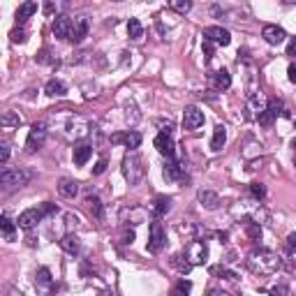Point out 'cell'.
<instances>
[{
	"mask_svg": "<svg viewBox=\"0 0 296 296\" xmlns=\"http://www.w3.org/2000/svg\"><path fill=\"white\" fill-rule=\"evenodd\" d=\"M104 171H106V160H100L93 167V176H100V174H104Z\"/></svg>",
	"mask_w": 296,
	"mask_h": 296,
	"instance_id": "cell-43",
	"label": "cell"
},
{
	"mask_svg": "<svg viewBox=\"0 0 296 296\" xmlns=\"http://www.w3.org/2000/svg\"><path fill=\"white\" fill-rule=\"evenodd\" d=\"M0 229H3V236H5L7 241H14V234H16V225L10 220L7 216L0 218Z\"/></svg>",
	"mask_w": 296,
	"mask_h": 296,
	"instance_id": "cell-27",
	"label": "cell"
},
{
	"mask_svg": "<svg viewBox=\"0 0 296 296\" xmlns=\"http://www.w3.org/2000/svg\"><path fill=\"white\" fill-rule=\"evenodd\" d=\"M28 181H31V171H23V169H3V174H0V183H3L7 190L21 187Z\"/></svg>",
	"mask_w": 296,
	"mask_h": 296,
	"instance_id": "cell-3",
	"label": "cell"
},
{
	"mask_svg": "<svg viewBox=\"0 0 296 296\" xmlns=\"http://www.w3.org/2000/svg\"><path fill=\"white\" fill-rule=\"evenodd\" d=\"M86 208H88V213H91L93 218L102 220V201H100V197H95V195L86 197Z\"/></svg>",
	"mask_w": 296,
	"mask_h": 296,
	"instance_id": "cell-23",
	"label": "cell"
},
{
	"mask_svg": "<svg viewBox=\"0 0 296 296\" xmlns=\"http://www.w3.org/2000/svg\"><path fill=\"white\" fill-rule=\"evenodd\" d=\"M246 231H248V236H250L252 241L261 238V227H259V222H248V225H246Z\"/></svg>",
	"mask_w": 296,
	"mask_h": 296,
	"instance_id": "cell-36",
	"label": "cell"
},
{
	"mask_svg": "<svg viewBox=\"0 0 296 296\" xmlns=\"http://www.w3.org/2000/svg\"><path fill=\"white\" fill-rule=\"evenodd\" d=\"M169 208H171V199L169 197H155V201H153V216L155 218H162V216H167L169 213Z\"/></svg>",
	"mask_w": 296,
	"mask_h": 296,
	"instance_id": "cell-20",
	"label": "cell"
},
{
	"mask_svg": "<svg viewBox=\"0 0 296 296\" xmlns=\"http://www.w3.org/2000/svg\"><path fill=\"white\" fill-rule=\"evenodd\" d=\"M0 125L5 127V130L19 127V125H21V116L14 114V111H5V114H3V118H0Z\"/></svg>",
	"mask_w": 296,
	"mask_h": 296,
	"instance_id": "cell-26",
	"label": "cell"
},
{
	"mask_svg": "<svg viewBox=\"0 0 296 296\" xmlns=\"http://www.w3.org/2000/svg\"><path fill=\"white\" fill-rule=\"evenodd\" d=\"M287 76H289L291 84H296V63H291V65L287 67Z\"/></svg>",
	"mask_w": 296,
	"mask_h": 296,
	"instance_id": "cell-45",
	"label": "cell"
},
{
	"mask_svg": "<svg viewBox=\"0 0 296 296\" xmlns=\"http://www.w3.org/2000/svg\"><path fill=\"white\" fill-rule=\"evenodd\" d=\"M183 255L187 257V261H190L192 266H199V264H204L206 257H208V246H206V241H201V238H195V241L185 248Z\"/></svg>",
	"mask_w": 296,
	"mask_h": 296,
	"instance_id": "cell-4",
	"label": "cell"
},
{
	"mask_svg": "<svg viewBox=\"0 0 296 296\" xmlns=\"http://www.w3.org/2000/svg\"><path fill=\"white\" fill-rule=\"evenodd\" d=\"M7 160H10V146H0V162L5 165Z\"/></svg>",
	"mask_w": 296,
	"mask_h": 296,
	"instance_id": "cell-44",
	"label": "cell"
},
{
	"mask_svg": "<svg viewBox=\"0 0 296 296\" xmlns=\"http://www.w3.org/2000/svg\"><path fill=\"white\" fill-rule=\"evenodd\" d=\"M127 218H130L132 225H139V222H146L148 213H146V208H141V206H134V208H123V211H121V220L125 222ZM130 222H127V225H130Z\"/></svg>",
	"mask_w": 296,
	"mask_h": 296,
	"instance_id": "cell-15",
	"label": "cell"
},
{
	"mask_svg": "<svg viewBox=\"0 0 296 296\" xmlns=\"http://www.w3.org/2000/svg\"><path fill=\"white\" fill-rule=\"evenodd\" d=\"M201 51H204L206 61H211V58H213V42L211 40H204V42H201Z\"/></svg>",
	"mask_w": 296,
	"mask_h": 296,
	"instance_id": "cell-39",
	"label": "cell"
},
{
	"mask_svg": "<svg viewBox=\"0 0 296 296\" xmlns=\"http://www.w3.org/2000/svg\"><path fill=\"white\" fill-rule=\"evenodd\" d=\"M199 204L204 206V208H208V211H216L218 206H220V197L211 190H201L199 192Z\"/></svg>",
	"mask_w": 296,
	"mask_h": 296,
	"instance_id": "cell-19",
	"label": "cell"
},
{
	"mask_svg": "<svg viewBox=\"0 0 296 296\" xmlns=\"http://www.w3.org/2000/svg\"><path fill=\"white\" fill-rule=\"evenodd\" d=\"M171 10L181 12V14H185V12L192 10V3L190 0H171Z\"/></svg>",
	"mask_w": 296,
	"mask_h": 296,
	"instance_id": "cell-35",
	"label": "cell"
},
{
	"mask_svg": "<svg viewBox=\"0 0 296 296\" xmlns=\"http://www.w3.org/2000/svg\"><path fill=\"white\" fill-rule=\"evenodd\" d=\"M61 248L67 252V255H76L79 252V238L74 234H67L61 238Z\"/></svg>",
	"mask_w": 296,
	"mask_h": 296,
	"instance_id": "cell-25",
	"label": "cell"
},
{
	"mask_svg": "<svg viewBox=\"0 0 296 296\" xmlns=\"http://www.w3.org/2000/svg\"><path fill=\"white\" fill-rule=\"evenodd\" d=\"M261 37H264V42L266 44H271V46H278L280 42H285V37H287V33L282 31L280 25H264L261 28Z\"/></svg>",
	"mask_w": 296,
	"mask_h": 296,
	"instance_id": "cell-11",
	"label": "cell"
},
{
	"mask_svg": "<svg viewBox=\"0 0 296 296\" xmlns=\"http://www.w3.org/2000/svg\"><path fill=\"white\" fill-rule=\"evenodd\" d=\"M211 276L220 278V280H236V273L229 271L227 266H211Z\"/></svg>",
	"mask_w": 296,
	"mask_h": 296,
	"instance_id": "cell-31",
	"label": "cell"
},
{
	"mask_svg": "<svg viewBox=\"0 0 296 296\" xmlns=\"http://www.w3.org/2000/svg\"><path fill=\"white\" fill-rule=\"evenodd\" d=\"M171 264H174L176 268H178V273H183V276L190 273V268H192V264L187 261L185 255H174V257H171Z\"/></svg>",
	"mask_w": 296,
	"mask_h": 296,
	"instance_id": "cell-30",
	"label": "cell"
},
{
	"mask_svg": "<svg viewBox=\"0 0 296 296\" xmlns=\"http://www.w3.org/2000/svg\"><path fill=\"white\" fill-rule=\"evenodd\" d=\"M204 125V111L197 106H185L183 111V127L185 130H199Z\"/></svg>",
	"mask_w": 296,
	"mask_h": 296,
	"instance_id": "cell-8",
	"label": "cell"
},
{
	"mask_svg": "<svg viewBox=\"0 0 296 296\" xmlns=\"http://www.w3.org/2000/svg\"><path fill=\"white\" fill-rule=\"evenodd\" d=\"M162 176H165V181H178L183 176V167L178 165V162L171 157V160H167V165H165V169H162Z\"/></svg>",
	"mask_w": 296,
	"mask_h": 296,
	"instance_id": "cell-16",
	"label": "cell"
},
{
	"mask_svg": "<svg viewBox=\"0 0 296 296\" xmlns=\"http://www.w3.org/2000/svg\"><path fill=\"white\" fill-rule=\"evenodd\" d=\"M287 250H289V255H296V231L287 236Z\"/></svg>",
	"mask_w": 296,
	"mask_h": 296,
	"instance_id": "cell-40",
	"label": "cell"
},
{
	"mask_svg": "<svg viewBox=\"0 0 296 296\" xmlns=\"http://www.w3.org/2000/svg\"><path fill=\"white\" fill-rule=\"evenodd\" d=\"M204 40H211L213 44H220V46H227L231 42V35L227 28H222V25H208L204 31Z\"/></svg>",
	"mask_w": 296,
	"mask_h": 296,
	"instance_id": "cell-9",
	"label": "cell"
},
{
	"mask_svg": "<svg viewBox=\"0 0 296 296\" xmlns=\"http://www.w3.org/2000/svg\"><path fill=\"white\" fill-rule=\"evenodd\" d=\"M44 93H46L49 97H63V95L67 93V86L63 84L61 79H51V81H46Z\"/></svg>",
	"mask_w": 296,
	"mask_h": 296,
	"instance_id": "cell-18",
	"label": "cell"
},
{
	"mask_svg": "<svg viewBox=\"0 0 296 296\" xmlns=\"http://www.w3.org/2000/svg\"><path fill=\"white\" fill-rule=\"evenodd\" d=\"M248 268H250L255 276H271V273L278 271L280 266V257L273 250H266V248H257L248 255Z\"/></svg>",
	"mask_w": 296,
	"mask_h": 296,
	"instance_id": "cell-1",
	"label": "cell"
},
{
	"mask_svg": "<svg viewBox=\"0 0 296 296\" xmlns=\"http://www.w3.org/2000/svg\"><path fill=\"white\" fill-rule=\"evenodd\" d=\"M271 296H289V287L285 285V282H278V285L271 287V291H268Z\"/></svg>",
	"mask_w": 296,
	"mask_h": 296,
	"instance_id": "cell-37",
	"label": "cell"
},
{
	"mask_svg": "<svg viewBox=\"0 0 296 296\" xmlns=\"http://www.w3.org/2000/svg\"><path fill=\"white\" fill-rule=\"evenodd\" d=\"M225 141H227V130H225L222 125H218V127H216V132H213L211 148H213V151H220L222 146H225Z\"/></svg>",
	"mask_w": 296,
	"mask_h": 296,
	"instance_id": "cell-28",
	"label": "cell"
},
{
	"mask_svg": "<svg viewBox=\"0 0 296 296\" xmlns=\"http://www.w3.org/2000/svg\"><path fill=\"white\" fill-rule=\"evenodd\" d=\"M72 23H74V21H72L70 16L61 14V16H56L53 25H51V31H53V35L58 37V40H70V33H72Z\"/></svg>",
	"mask_w": 296,
	"mask_h": 296,
	"instance_id": "cell-10",
	"label": "cell"
},
{
	"mask_svg": "<svg viewBox=\"0 0 296 296\" xmlns=\"http://www.w3.org/2000/svg\"><path fill=\"white\" fill-rule=\"evenodd\" d=\"M208 296H229V294H225V291H211Z\"/></svg>",
	"mask_w": 296,
	"mask_h": 296,
	"instance_id": "cell-49",
	"label": "cell"
},
{
	"mask_svg": "<svg viewBox=\"0 0 296 296\" xmlns=\"http://www.w3.org/2000/svg\"><path fill=\"white\" fill-rule=\"evenodd\" d=\"M144 162H141L139 153L137 151H130L125 157H123V176L127 178L130 185H137V183L144 178Z\"/></svg>",
	"mask_w": 296,
	"mask_h": 296,
	"instance_id": "cell-2",
	"label": "cell"
},
{
	"mask_svg": "<svg viewBox=\"0 0 296 296\" xmlns=\"http://www.w3.org/2000/svg\"><path fill=\"white\" fill-rule=\"evenodd\" d=\"M276 116H278V106L271 104V106H266V109L261 111L259 116H257V121H259L261 127H271L273 121H276Z\"/></svg>",
	"mask_w": 296,
	"mask_h": 296,
	"instance_id": "cell-21",
	"label": "cell"
},
{
	"mask_svg": "<svg viewBox=\"0 0 296 296\" xmlns=\"http://www.w3.org/2000/svg\"><path fill=\"white\" fill-rule=\"evenodd\" d=\"M44 139H46V125L44 123H35L31 127V132H28V139H25V151L28 153L40 151L44 146Z\"/></svg>",
	"mask_w": 296,
	"mask_h": 296,
	"instance_id": "cell-6",
	"label": "cell"
},
{
	"mask_svg": "<svg viewBox=\"0 0 296 296\" xmlns=\"http://www.w3.org/2000/svg\"><path fill=\"white\" fill-rule=\"evenodd\" d=\"M7 296H21V291H16V289H7Z\"/></svg>",
	"mask_w": 296,
	"mask_h": 296,
	"instance_id": "cell-48",
	"label": "cell"
},
{
	"mask_svg": "<svg viewBox=\"0 0 296 296\" xmlns=\"http://www.w3.org/2000/svg\"><path fill=\"white\" fill-rule=\"evenodd\" d=\"M155 148L157 153H162V155L167 157V160H171L176 153V146H174V139H171L169 134H165V132H160V134L155 137Z\"/></svg>",
	"mask_w": 296,
	"mask_h": 296,
	"instance_id": "cell-12",
	"label": "cell"
},
{
	"mask_svg": "<svg viewBox=\"0 0 296 296\" xmlns=\"http://www.w3.org/2000/svg\"><path fill=\"white\" fill-rule=\"evenodd\" d=\"M127 35H130L132 40H139V37L144 35V28H141L139 19H130V21H127Z\"/></svg>",
	"mask_w": 296,
	"mask_h": 296,
	"instance_id": "cell-33",
	"label": "cell"
},
{
	"mask_svg": "<svg viewBox=\"0 0 296 296\" xmlns=\"http://www.w3.org/2000/svg\"><path fill=\"white\" fill-rule=\"evenodd\" d=\"M35 12H37V3H23V5L16 10V21H19V23H23V21H28L33 14H35Z\"/></svg>",
	"mask_w": 296,
	"mask_h": 296,
	"instance_id": "cell-24",
	"label": "cell"
},
{
	"mask_svg": "<svg viewBox=\"0 0 296 296\" xmlns=\"http://www.w3.org/2000/svg\"><path fill=\"white\" fill-rule=\"evenodd\" d=\"M86 33H88V19H86V16H79V19H74V23H72L70 42L79 44V42L86 37Z\"/></svg>",
	"mask_w": 296,
	"mask_h": 296,
	"instance_id": "cell-14",
	"label": "cell"
},
{
	"mask_svg": "<svg viewBox=\"0 0 296 296\" xmlns=\"http://www.w3.org/2000/svg\"><path fill=\"white\" fill-rule=\"evenodd\" d=\"M58 190H61L63 197H67V199H74L76 192H79V183L72 181V178H63L61 185H58Z\"/></svg>",
	"mask_w": 296,
	"mask_h": 296,
	"instance_id": "cell-22",
	"label": "cell"
},
{
	"mask_svg": "<svg viewBox=\"0 0 296 296\" xmlns=\"http://www.w3.org/2000/svg\"><path fill=\"white\" fill-rule=\"evenodd\" d=\"M49 61H51V58H49V51L42 49L40 53H37V63H49Z\"/></svg>",
	"mask_w": 296,
	"mask_h": 296,
	"instance_id": "cell-46",
	"label": "cell"
},
{
	"mask_svg": "<svg viewBox=\"0 0 296 296\" xmlns=\"http://www.w3.org/2000/svg\"><path fill=\"white\" fill-rule=\"evenodd\" d=\"M12 42H14V44H21V42H25V31H12Z\"/></svg>",
	"mask_w": 296,
	"mask_h": 296,
	"instance_id": "cell-41",
	"label": "cell"
},
{
	"mask_svg": "<svg viewBox=\"0 0 296 296\" xmlns=\"http://www.w3.org/2000/svg\"><path fill=\"white\" fill-rule=\"evenodd\" d=\"M35 282H37V287H40V289H51V285H53V282H51V271H49V268H40V271H37V276H35Z\"/></svg>",
	"mask_w": 296,
	"mask_h": 296,
	"instance_id": "cell-29",
	"label": "cell"
},
{
	"mask_svg": "<svg viewBox=\"0 0 296 296\" xmlns=\"http://www.w3.org/2000/svg\"><path fill=\"white\" fill-rule=\"evenodd\" d=\"M100 296H114V294H111V291H102Z\"/></svg>",
	"mask_w": 296,
	"mask_h": 296,
	"instance_id": "cell-50",
	"label": "cell"
},
{
	"mask_svg": "<svg viewBox=\"0 0 296 296\" xmlns=\"http://www.w3.org/2000/svg\"><path fill=\"white\" fill-rule=\"evenodd\" d=\"M42 218H44V211H42V206H37V208H28V211H23L19 216V227L25 231H31L33 227L37 225V222H42Z\"/></svg>",
	"mask_w": 296,
	"mask_h": 296,
	"instance_id": "cell-7",
	"label": "cell"
},
{
	"mask_svg": "<svg viewBox=\"0 0 296 296\" xmlns=\"http://www.w3.org/2000/svg\"><path fill=\"white\" fill-rule=\"evenodd\" d=\"M93 155V146L91 144H76L74 146V165L76 167H84L86 162L91 160Z\"/></svg>",
	"mask_w": 296,
	"mask_h": 296,
	"instance_id": "cell-17",
	"label": "cell"
},
{
	"mask_svg": "<svg viewBox=\"0 0 296 296\" xmlns=\"http://www.w3.org/2000/svg\"><path fill=\"white\" fill-rule=\"evenodd\" d=\"M132 241H134V231H132V229H125V231H123V236H121V243L130 246Z\"/></svg>",
	"mask_w": 296,
	"mask_h": 296,
	"instance_id": "cell-42",
	"label": "cell"
},
{
	"mask_svg": "<svg viewBox=\"0 0 296 296\" xmlns=\"http://www.w3.org/2000/svg\"><path fill=\"white\" fill-rule=\"evenodd\" d=\"M190 289H192V282L190 280H181L174 289H171L169 296H187V294H190Z\"/></svg>",
	"mask_w": 296,
	"mask_h": 296,
	"instance_id": "cell-34",
	"label": "cell"
},
{
	"mask_svg": "<svg viewBox=\"0 0 296 296\" xmlns=\"http://www.w3.org/2000/svg\"><path fill=\"white\" fill-rule=\"evenodd\" d=\"M167 246V231L162 227V222H151V236H148V252L157 255L162 252V248Z\"/></svg>",
	"mask_w": 296,
	"mask_h": 296,
	"instance_id": "cell-5",
	"label": "cell"
},
{
	"mask_svg": "<svg viewBox=\"0 0 296 296\" xmlns=\"http://www.w3.org/2000/svg\"><path fill=\"white\" fill-rule=\"evenodd\" d=\"M287 56H296V37H291L289 46H287Z\"/></svg>",
	"mask_w": 296,
	"mask_h": 296,
	"instance_id": "cell-47",
	"label": "cell"
},
{
	"mask_svg": "<svg viewBox=\"0 0 296 296\" xmlns=\"http://www.w3.org/2000/svg\"><path fill=\"white\" fill-rule=\"evenodd\" d=\"M111 144H125L127 148H139L141 146V134L139 132H118V134L111 137Z\"/></svg>",
	"mask_w": 296,
	"mask_h": 296,
	"instance_id": "cell-13",
	"label": "cell"
},
{
	"mask_svg": "<svg viewBox=\"0 0 296 296\" xmlns=\"http://www.w3.org/2000/svg\"><path fill=\"white\" fill-rule=\"evenodd\" d=\"M250 192H252V197H255V199H264V197H266V187L261 185V183H252Z\"/></svg>",
	"mask_w": 296,
	"mask_h": 296,
	"instance_id": "cell-38",
	"label": "cell"
},
{
	"mask_svg": "<svg viewBox=\"0 0 296 296\" xmlns=\"http://www.w3.org/2000/svg\"><path fill=\"white\" fill-rule=\"evenodd\" d=\"M216 86L220 88V91H227L231 86V74L227 70H218L216 72Z\"/></svg>",
	"mask_w": 296,
	"mask_h": 296,
	"instance_id": "cell-32",
	"label": "cell"
}]
</instances>
